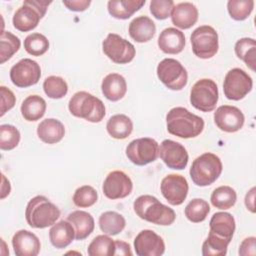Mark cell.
I'll return each mask as SVG.
<instances>
[{
    "instance_id": "6da1fadb",
    "label": "cell",
    "mask_w": 256,
    "mask_h": 256,
    "mask_svg": "<svg viewBox=\"0 0 256 256\" xmlns=\"http://www.w3.org/2000/svg\"><path fill=\"white\" fill-rule=\"evenodd\" d=\"M166 126L170 134L189 139L202 133L204 120L184 107H174L166 115Z\"/></svg>"
},
{
    "instance_id": "7a4b0ae2",
    "label": "cell",
    "mask_w": 256,
    "mask_h": 256,
    "mask_svg": "<svg viewBox=\"0 0 256 256\" xmlns=\"http://www.w3.org/2000/svg\"><path fill=\"white\" fill-rule=\"evenodd\" d=\"M133 208L139 218L156 225L169 226L176 219L174 210L152 195H141L136 198Z\"/></svg>"
},
{
    "instance_id": "3957f363",
    "label": "cell",
    "mask_w": 256,
    "mask_h": 256,
    "mask_svg": "<svg viewBox=\"0 0 256 256\" xmlns=\"http://www.w3.org/2000/svg\"><path fill=\"white\" fill-rule=\"evenodd\" d=\"M60 217V210L48 198L37 195L29 200L25 209V219L28 225L36 229L52 226Z\"/></svg>"
},
{
    "instance_id": "277c9868",
    "label": "cell",
    "mask_w": 256,
    "mask_h": 256,
    "mask_svg": "<svg viewBox=\"0 0 256 256\" xmlns=\"http://www.w3.org/2000/svg\"><path fill=\"white\" fill-rule=\"evenodd\" d=\"M68 109L73 116L91 123L102 121L106 113L102 100L86 91L76 92L69 100Z\"/></svg>"
},
{
    "instance_id": "5b68a950",
    "label": "cell",
    "mask_w": 256,
    "mask_h": 256,
    "mask_svg": "<svg viewBox=\"0 0 256 256\" xmlns=\"http://www.w3.org/2000/svg\"><path fill=\"white\" fill-rule=\"evenodd\" d=\"M222 169L221 159L216 154L206 152L192 162L189 174L195 185L205 187L211 185L219 178Z\"/></svg>"
},
{
    "instance_id": "8992f818",
    "label": "cell",
    "mask_w": 256,
    "mask_h": 256,
    "mask_svg": "<svg viewBox=\"0 0 256 256\" xmlns=\"http://www.w3.org/2000/svg\"><path fill=\"white\" fill-rule=\"evenodd\" d=\"M51 1L25 0L13 15L12 23L15 29L28 32L37 27L39 21L44 17Z\"/></svg>"
},
{
    "instance_id": "52a82bcc",
    "label": "cell",
    "mask_w": 256,
    "mask_h": 256,
    "mask_svg": "<svg viewBox=\"0 0 256 256\" xmlns=\"http://www.w3.org/2000/svg\"><path fill=\"white\" fill-rule=\"evenodd\" d=\"M190 42L192 51L198 58L209 59L218 52V34L212 26L202 25L197 27L190 36Z\"/></svg>"
},
{
    "instance_id": "ba28073f",
    "label": "cell",
    "mask_w": 256,
    "mask_h": 256,
    "mask_svg": "<svg viewBox=\"0 0 256 256\" xmlns=\"http://www.w3.org/2000/svg\"><path fill=\"white\" fill-rule=\"evenodd\" d=\"M219 93L217 84L208 78L198 80L191 88L190 103L202 112H211L218 102Z\"/></svg>"
},
{
    "instance_id": "9c48e42d",
    "label": "cell",
    "mask_w": 256,
    "mask_h": 256,
    "mask_svg": "<svg viewBox=\"0 0 256 256\" xmlns=\"http://www.w3.org/2000/svg\"><path fill=\"white\" fill-rule=\"evenodd\" d=\"M158 79L170 90H182L188 81V73L185 67L176 59L165 58L157 66Z\"/></svg>"
},
{
    "instance_id": "30bf717a",
    "label": "cell",
    "mask_w": 256,
    "mask_h": 256,
    "mask_svg": "<svg viewBox=\"0 0 256 256\" xmlns=\"http://www.w3.org/2000/svg\"><path fill=\"white\" fill-rule=\"evenodd\" d=\"M104 54L116 64L131 62L136 54L134 45L116 33H109L102 42Z\"/></svg>"
},
{
    "instance_id": "8fae6325",
    "label": "cell",
    "mask_w": 256,
    "mask_h": 256,
    "mask_svg": "<svg viewBox=\"0 0 256 256\" xmlns=\"http://www.w3.org/2000/svg\"><path fill=\"white\" fill-rule=\"evenodd\" d=\"M125 153L133 164L144 166L157 159L159 155V145L153 138H137L127 145Z\"/></svg>"
},
{
    "instance_id": "7c38bea8",
    "label": "cell",
    "mask_w": 256,
    "mask_h": 256,
    "mask_svg": "<svg viewBox=\"0 0 256 256\" xmlns=\"http://www.w3.org/2000/svg\"><path fill=\"white\" fill-rule=\"evenodd\" d=\"M252 78L241 68H233L225 75L223 92L229 100L238 101L243 99L252 90Z\"/></svg>"
},
{
    "instance_id": "4fadbf2b",
    "label": "cell",
    "mask_w": 256,
    "mask_h": 256,
    "mask_svg": "<svg viewBox=\"0 0 256 256\" xmlns=\"http://www.w3.org/2000/svg\"><path fill=\"white\" fill-rule=\"evenodd\" d=\"M40 77L41 68L39 64L30 58L21 59L10 69V79L19 88H27L37 84Z\"/></svg>"
},
{
    "instance_id": "5bb4252c",
    "label": "cell",
    "mask_w": 256,
    "mask_h": 256,
    "mask_svg": "<svg viewBox=\"0 0 256 256\" xmlns=\"http://www.w3.org/2000/svg\"><path fill=\"white\" fill-rule=\"evenodd\" d=\"M133 183L131 178L123 171L114 170L110 172L102 185L103 194L111 200L122 199L131 194Z\"/></svg>"
},
{
    "instance_id": "9a60e30c",
    "label": "cell",
    "mask_w": 256,
    "mask_h": 256,
    "mask_svg": "<svg viewBox=\"0 0 256 256\" xmlns=\"http://www.w3.org/2000/svg\"><path fill=\"white\" fill-rule=\"evenodd\" d=\"M160 190L166 201L173 205H181L188 195V182L186 178L178 174H169L165 176L160 185Z\"/></svg>"
},
{
    "instance_id": "2e32d148",
    "label": "cell",
    "mask_w": 256,
    "mask_h": 256,
    "mask_svg": "<svg viewBox=\"0 0 256 256\" xmlns=\"http://www.w3.org/2000/svg\"><path fill=\"white\" fill-rule=\"evenodd\" d=\"M159 156L168 168L174 170L185 169L189 159L186 148L179 142L170 139H165L161 142Z\"/></svg>"
},
{
    "instance_id": "e0dca14e",
    "label": "cell",
    "mask_w": 256,
    "mask_h": 256,
    "mask_svg": "<svg viewBox=\"0 0 256 256\" xmlns=\"http://www.w3.org/2000/svg\"><path fill=\"white\" fill-rule=\"evenodd\" d=\"M245 117L242 111L236 106L222 105L214 112V123L224 132L234 133L244 125Z\"/></svg>"
},
{
    "instance_id": "ac0fdd59",
    "label": "cell",
    "mask_w": 256,
    "mask_h": 256,
    "mask_svg": "<svg viewBox=\"0 0 256 256\" xmlns=\"http://www.w3.org/2000/svg\"><path fill=\"white\" fill-rule=\"evenodd\" d=\"M134 250L138 256H160L165 252V243L153 230L144 229L134 239Z\"/></svg>"
},
{
    "instance_id": "d6986e66",
    "label": "cell",
    "mask_w": 256,
    "mask_h": 256,
    "mask_svg": "<svg viewBox=\"0 0 256 256\" xmlns=\"http://www.w3.org/2000/svg\"><path fill=\"white\" fill-rule=\"evenodd\" d=\"M12 247L16 256H37L41 243L34 233L22 229L13 235Z\"/></svg>"
},
{
    "instance_id": "ffe728a7",
    "label": "cell",
    "mask_w": 256,
    "mask_h": 256,
    "mask_svg": "<svg viewBox=\"0 0 256 256\" xmlns=\"http://www.w3.org/2000/svg\"><path fill=\"white\" fill-rule=\"evenodd\" d=\"M209 227V233L231 242L236 228L235 219L228 212H217L212 215Z\"/></svg>"
},
{
    "instance_id": "44dd1931",
    "label": "cell",
    "mask_w": 256,
    "mask_h": 256,
    "mask_svg": "<svg viewBox=\"0 0 256 256\" xmlns=\"http://www.w3.org/2000/svg\"><path fill=\"white\" fill-rule=\"evenodd\" d=\"M158 46L166 54H179L185 47L184 33L174 27L165 28L158 37Z\"/></svg>"
},
{
    "instance_id": "7402d4cb",
    "label": "cell",
    "mask_w": 256,
    "mask_h": 256,
    "mask_svg": "<svg viewBox=\"0 0 256 256\" xmlns=\"http://www.w3.org/2000/svg\"><path fill=\"white\" fill-rule=\"evenodd\" d=\"M198 20V9L191 2H180L174 5L171 12L172 23L180 29H189Z\"/></svg>"
},
{
    "instance_id": "603a6c76",
    "label": "cell",
    "mask_w": 256,
    "mask_h": 256,
    "mask_svg": "<svg viewBox=\"0 0 256 256\" xmlns=\"http://www.w3.org/2000/svg\"><path fill=\"white\" fill-rule=\"evenodd\" d=\"M130 37L138 43L150 41L156 33V25L148 16H138L134 18L128 27Z\"/></svg>"
},
{
    "instance_id": "cb8c5ba5",
    "label": "cell",
    "mask_w": 256,
    "mask_h": 256,
    "mask_svg": "<svg viewBox=\"0 0 256 256\" xmlns=\"http://www.w3.org/2000/svg\"><path fill=\"white\" fill-rule=\"evenodd\" d=\"M101 90L106 99L116 102L125 96L127 92V83L122 75L118 73H110L103 78Z\"/></svg>"
},
{
    "instance_id": "d4e9b609",
    "label": "cell",
    "mask_w": 256,
    "mask_h": 256,
    "mask_svg": "<svg viewBox=\"0 0 256 256\" xmlns=\"http://www.w3.org/2000/svg\"><path fill=\"white\" fill-rule=\"evenodd\" d=\"M39 139L46 144L60 142L65 135V127L61 121L55 118H47L41 121L37 127Z\"/></svg>"
},
{
    "instance_id": "484cf974",
    "label": "cell",
    "mask_w": 256,
    "mask_h": 256,
    "mask_svg": "<svg viewBox=\"0 0 256 256\" xmlns=\"http://www.w3.org/2000/svg\"><path fill=\"white\" fill-rule=\"evenodd\" d=\"M75 238V231L68 220H61L54 223L49 230V239L51 244L57 249H63L69 246Z\"/></svg>"
},
{
    "instance_id": "4316f807",
    "label": "cell",
    "mask_w": 256,
    "mask_h": 256,
    "mask_svg": "<svg viewBox=\"0 0 256 256\" xmlns=\"http://www.w3.org/2000/svg\"><path fill=\"white\" fill-rule=\"evenodd\" d=\"M67 220L72 224L76 240H84L94 230L95 222L93 216L83 210H75L68 214Z\"/></svg>"
},
{
    "instance_id": "83f0119b",
    "label": "cell",
    "mask_w": 256,
    "mask_h": 256,
    "mask_svg": "<svg viewBox=\"0 0 256 256\" xmlns=\"http://www.w3.org/2000/svg\"><path fill=\"white\" fill-rule=\"evenodd\" d=\"M145 3V0H110L107 3V9L113 18L126 20L137 12Z\"/></svg>"
},
{
    "instance_id": "f1b7e54d",
    "label": "cell",
    "mask_w": 256,
    "mask_h": 256,
    "mask_svg": "<svg viewBox=\"0 0 256 256\" xmlns=\"http://www.w3.org/2000/svg\"><path fill=\"white\" fill-rule=\"evenodd\" d=\"M46 101L39 95H30L26 97L21 104V115L29 122H35L41 119L46 112Z\"/></svg>"
},
{
    "instance_id": "f546056e",
    "label": "cell",
    "mask_w": 256,
    "mask_h": 256,
    "mask_svg": "<svg viewBox=\"0 0 256 256\" xmlns=\"http://www.w3.org/2000/svg\"><path fill=\"white\" fill-rule=\"evenodd\" d=\"M106 130L112 138L123 140L132 133L133 122L125 114H115L107 121Z\"/></svg>"
},
{
    "instance_id": "4dcf8cb0",
    "label": "cell",
    "mask_w": 256,
    "mask_h": 256,
    "mask_svg": "<svg viewBox=\"0 0 256 256\" xmlns=\"http://www.w3.org/2000/svg\"><path fill=\"white\" fill-rule=\"evenodd\" d=\"M99 227L104 234L114 236L123 231L126 226L125 218L116 211H106L99 216Z\"/></svg>"
},
{
    "instance_id": "1f68e13d",
    "label": "cell",
    "mask_w": 256,
    "mask_h": 256,
    "mask_svg": "<svg viewBox=\"0 0 256 256\" xmlns=\"http://www.w3.org/2000/svg\"><path fill=\"white\" fill-rule=\"evenodd\" d=\"M234 51L236 56L241 59L247 67L255 71L256 65V41L253 38L244 37L235 43Z\"/></svg>"
},
{
    "instance_id": "d6a6232c",
    "label": "cell",
    "mask_w": 256,
    "mask_h": 256,
    "mask_svg": "<svg viewBox=\"0 0 256 256\" xmlns=\"http://www.w3.org/2000/svg\"><path fill=\"white\" fill-rule=\"evenodd\" d=\"M237 200L236 191L227 185L219 186L213 190L210 201L212 205L220 210H227L232 208Z\"/></svg>"
},
{
    "instance_id": "836d02e7",
    "label": "cell",
    "mask_w": 256,
    "mask_h": 256,
    "mask_svg": "<svg viewBox=\"0 0 256 256\" xmlns=\"http://www.w3.org/2000/svg\"><path fill=\"white\" fill-rule=\"evenodd\" d=\"M89 256H114L115 241L107 234L96 236L88 245Z\"/></svg>"
},
{
    "instance_id": "e575fe53",
    "label": "cell",
    "mask_w": 256,
    "mask_h": 256,
    "mask_svg": "<svg viewBox=\"0 0 256 256\" xmlns=\"http://www.w3.org/2000/svg\"><path fill=\"white\" fill-rule=\"evenodd\" d=\"M210 212V206L207 201L201 198L192 199L185 207L186 218L193 223L203 222Z\"/></svg>"
},
{
    "instance_id": "d590c367",
    "label": "cell",
    "mask_w": 256,
    "mask_h": 256,
    "mask_svg": "<svg viewBox=\"0 0 256 256\" xmlns=\"http://www.w3.org/2000/svg\"><path fill=\"white\" fill-rule=\"evenodd\" d=\"M20 39L9 31H2L0 37V63L9 60L20 48Z\"/></svg>"
},
{
    "instance_id": "8d00e7d4",
    "label": "cell",
    "mask_w": 256,
    "mask_h": 256,
    "mask_svg": "<svg viewBox=\"0 0 256 256\" xmlns=\"http://www.w3.org/2000/svg\"><path fill=\"white\" fill-rule=\"evenodd\" d=\"M24 48L26 52L32 56H41L48 51L49 41L47 37L41 33H32L25 38Z\"/></svg>"
},
{
    "instance_id": "74e56055",
    "label": "cell",
    "mask_w": 256,
    "mask_h": 256,
    "mask_svg": "<svg viewBox=\"0 0 256 256\" xmlns=\"http://www.w3.org/2000/svg\"><path fill=\"white\" fill-rule=\"evenodd\" d=\"M43 90L51 99H61L68 92L66 81L59 76H49L43 82Z\"/></svg>"
},
{
    "instance_id": "f35d334b",
    "label": "cell",
    "mask_w": 256,
    "mask_h": 256,
    "mask_svg": "<svg viewBox=\"0 0 256 256\" xmlns=\"http://www.w3.org/2000/svg\"><path fill=\"white\" fill-rule=\"evenodd\" d=\"M229 241L217 237L211 233L202 244V255L204 256H224L227 253Z\"/></svg>"
},
{
    "instance_id": "ab89813d",
    "label": "cell",
    "mask_w": 256,
    "mask_h": 256,
    "mask_svg": "<svg viewBox=\"0 0 256 256\" xmlns=\"http://www.w3.org/2000/svg\"><path fill=\"white\" fill-rule=\"evenodd\" d=\"M254 8L253 0H229L227 10L230 17L236 21H243L249 17Z\"/></svg>"
},
{
    "instance_id": "60d3db41",
    "label": "cell",
    "mask_w": 256,
    "mask_h": 256,
    "mask_svg": "<svg viewBox=\"0 0 256 256\" xmlns=\"http://www.w3.org/2000/svg\"><path fill=\"white\" fill-rule=\"evenodd\" d=\"M20 142L19 130L10 124L0 125V149L9 151L17 147Z\"/></svg>"
},
{
    "instance_id": "b9f144b4",
    "label": "cell",
    "mask_w": 256,
    "mask_h": 256,
    "mask_svg": "<svg viewBox=\"0 0 256 256\" xmlns=\"http://www.w3.org/2000/svg\"><path fill=\"white\" fill-rule=\"evenodd\" d=\"M73 203L80 208H87L94 205L98 200L97 191L90 185L78 187L73 194Z\"/></svg>"
},
{
    "instance_id": "7bdbcfd3",
    "label": "cell",
    "mask_w": 256,
    "mask_h": 256,
    "mask_svg": "<svg viewBox=\"0 0 256 256\" xmlns=\"http://www.w3.org/2000/svg\"><path fill=\"white\" fill-rule=\"evenodd\" d=\"M172 0H152L150 2V12L158 20L167 19L174 7Z\"/></svg>"
},
{
    "instance_id": "ee69618b",
    "label": "cell",
    "mask_w": 256,
    "mask_h": 256,
    "mask_svg": "<svg viewBox=\"0 0 256 256\" xmlns=\"http://www.w3.org/2000/svg\"><path fill=\"white\" fill-rule=\"evenodd\" d=\"M0 95H1L0 116L2 117L7 111L11 110L14 107L16 103V97L14 93L5 86H0Z\"/></svg>"
},
{
    "instance_id": "f6af8a7d",
    "label": "cell",
    "mask_w": 256,
    "mask_h": 256,
    "mask_svg": "<svg viewBox=\"0 0 256 256\" xmlns=\"http://www.w3.org/2000/svg\"><path fill=\"white\" fill-rule=\"evenodd\" d=\"M238 253L241 256L255 255L256 254V238L254 236L245 238L239 246Z\"/></svg>"
},
{
    "instance_id": "bcb514c9",
    "label": "cell",
    "mask_w": 256,
    "mask_h": 256,
    "mask_svg": "<svg viewBox=\"0 0 256 256\" xmlns=\"http://www.w3.org/2000/svg\"><path fill=\"white\" fill-rule=\"evenodd\" d=\"M69 10L75 12L85 11L91 4L90 0H63L62 2Z\"/></svg>"
},
{
    "instance_id": "7dc6e473",
    "label": "cell",
    "mask_w": 256,
    "mask_h": 256,
    "mask_svg": "<svg viewBox=\"0 0 256 256\" xmlns=\"http://www.w3.org/2000/svg\"><path fill=\"white\" fill-rule=\"evenodd\" d=\"M132 250L129 245V243L122 241V240H116L115 241V253L114 256H131Z\"/></svg>"
},
{
    "instance_id": "c3c4849f",
    "label": "cell",
    "mask_w": 256,
    "mask_h": 256,
    "mask_svg": "<svg viewBox=\"0 0 256 256\" xmlns=\"http://www.w3.org/2000/svg\"><path fill=\"white\" fill-rule=\"evenodd\" d=\"M255 187H252L245 196V206L246 208L254 213L255 212Z\"/></svg>"
},
{
    "instance_id": "681fc988",
    "label": "cell",
    "mask_w": 256,
    "mask_h": 256,
    "mask_svg": "<svg viewBox=\"0 0 256 256\" xmlns=\"http://www.w3.org/2000/svg\"><path fill=\"white\" fill-rule=\"evenodd\" d=\"M11 191V185L9 180L2 174V185H1V199H4L6 196L9 195Z\"/></svg>"
}]
</instances>
